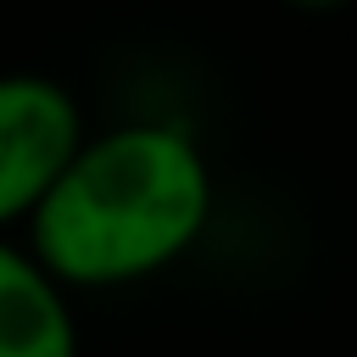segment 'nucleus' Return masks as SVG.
I'll list each match as a JSON object with an SVG mask.
<instances>
[{"instance_id":"nucleus-1","label":"nucleus","mask_w":357,"mask_h":357,"mask_svg":"<svg viewBox=\"0 0 357 357\" xmlns=\"http://www.w3.org/2000/svg\"><path fill=\"white\" fill-rule=\"evenodd\" d=\"M206 218V151L178 123H117L78 139L22 240L67 290H123L173 268Z\"/></svg>"},{"instance_id":"nucleus-2","label":"nucleus","mask_w":357,"mask_h":357,"mask_svg":"<svg viewBox=\"0 0 357 357\" xmlns=\"http://www.w3.org/2000/svg\"><path fill=\"white\" fill-rule=\"evenodd\" d=\"M89 134L84 106L45 73H0V229H22Z\"/></svg>"},{"instance_id":"nucleus-3","label":"nucleus","mask_w":357,"mask_h":357,"mask_svg":"<svg viewBox=\"0 0 357 357\" xmlns=\"http://www.w3.org/2000/svg\"><path fill=\"white\" fill-rule=\"evenodd\" d=\"M0 357H78L73 290L11 229H0Z\"/></svg>"}]
</instances>
